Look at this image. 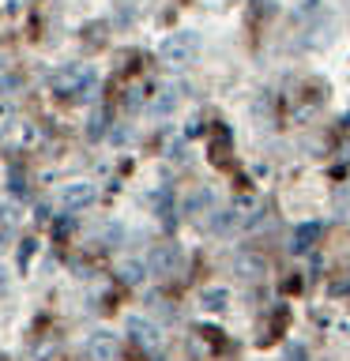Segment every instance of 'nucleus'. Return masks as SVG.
Masks as SVG:
<instances>
[{"label":"nucleus","instance_id":"obj_1","mask_svg":"<svg viewBox=\"0 0 350 361\" xmlns=\"http://www.w3.org/2000/svg\"><path fill=\"white\" fill-rule=\"evenodd\" d=\"M95 87H98V72L90 64H64L61 72H53V94L61 98L83 102L95 94Z\"/></svg>","mask_w":350,"mask_h":361},{"label":"nucleus","instance_id":"obj_2","mask_svg":"<svg viewBox=\"0 0 350 361\" xmlns=\"http://www.w3.org/2000/svg\"><path fill=\"white\" fill-rule=\"evenodd\" d=\"M196 53H200V34L196 30H177V34H169V38L158 45V56H162V64H169V68L192 64Z\"/></svg>","mask_w":350,"mask_h":361},{"label":"nucleus","instance_id":"obj_3","mask_svg":"<svg viewBox=\"0 0 350 361\" xmlns=\"http://www.w3.org/2000/svg\"><path fill=\"white\" fill-rule=\"evenodd\" d=\"M181 264H185V256H181L177 245H155L151 256H147V271H151V275H158V279L177 275Z\"/></svg>","mask_w":350,"mask_h":361},{"label":"nucleus","instance_id":"obj_4","mask_svg":"<svg viewBox=\"0 0 350 361\" xmlns=\"http://www.w3.org/2000/svg\"><path fill=\"white\" fill-rule=\"evenodd\" d=\"M95 200H98V188L90 185V180H76V185H64V192H61L64 211H83V207H90Z\"/></svg>","mask_w":350,"mask_h":361},{"label":"nucleus","instance_id":"obj_5","mask_svg":"<svg viewBox=\"0 0 350 361\" xmlns=\"http://www.w3.org/2000/svg\"><path fill=\"white\" fill-rule=\"evenodd\" d=\"M124 331H128V338L143 350H158V338H162L158 327L151 320H143V316H128V320H124Z\"/></svg>","mask_w":350,"mask_h":361},{"label":"nucleus","instance_id":"obj_6","mask_svg":"<svg viewBox=\"0 0 350 361\" xmlns=\"http://www.w3.org/2000/svg\"><path fill=\"white\" fill-rule=\"evenodd\" d=\"M320 233H324L320 222H301L298 230H294V237H290V252H298V256L313 252V248L320 245Z\"/></svg>","mask_w":350,"mask_h":361},{"label":"nucleus","instance_id":"obj_7","mask_svg":"<svg viewBox=\"0 0 350 361\" xmlns=\"http://www.w3.org/2000/svg\"><path fill=\"white\" fill-rule=\"evenodd\" d=\"M87 357L90 361H113L117 357V335L113 331H95L87 338Z\"/></svg>","mask_w":350,"mask_h":361},{"label":"nucleus","instance_id":"obj_8","mask_svg":"<svg viewBox=\"0 0 350 361\" xmlns=\"http://www.w3.org/2000/svg\"><path fill=\"white\" fill-rule=\"evenodd\" d=\"M234 271H237L241 279H260L267 267H264V259H260L256 252H237V256H234Z\"/></svg>","mask_w":350,"mask_h":361},{"label":"nucleus","instance_id":"obj_9","mask_svg":"<svg viewBox=\"0 0 350 361\" xmlns=\"http://www.w3.org/2000/svg\"><path fill=\"white\" fill-rule=\"evenodd\" d=\"M177 102H181V87H162L158 90V98L151 102V113H158V117H166V113H174L177 109Z\"/></svg>","mask_w":350,"mask_h":361},{"label":"nucleus","instance_id":"obj_10","mask_svg":"<svg viewBox=\"0 0 350 361\" xmlns=\"http://www.w3.org/2000/svg\"><path fill=\"white\" fill-rule=\"evenodd\" d=\"M106 132H109V113L106 109H90V117H87V140L90 143H98V140H106Z\"/></svg>","mask_w":350,"mask_h":361},{"label":"nucleus","instance_id":"obj_11","mask_svg":"<svg viewBox=\"0 0 350 361\" xmlns=\"http://www.w3.org/2000/svg\"><path fill=\"white\" fill-rule=\"evenodd\" d=\"M226 301H230V290H226V286H207V290L200 293V305L207 312H222Z\"/></svg>","mask_w":350,"mask_h":361},{"label":"nucleus","instance_id":"obj_12","mask_svg":"<svg viewBox=\"0 0 350 361\" xmlns=\"http://www.w3.org/2000/svg\"><path fill=\"white\" fill-rule=\"evenodd\" d=\"M211 203H215V196H211V192H207V188H196V192H192V196L185 200V207H181V211H185L188 219H196V214L211 211Z\"/></svg>","mask_w":350,"mask_h":361},{"label":"nucleus","instance_id":"obj_13","mask_svg":"<svg viewBox=\"0 0 350 361\" xmlns=\"http://www.w3.org/2000/svg\"><path fill=\"white\" fill-rule=\"evenodd\" d=\"M117 275H121V282H128V286H140L143 275H147V264H140V259H128V264L117 267Z\"/></svg>","mask_w":350,"mask_h":361},{"label":"nucleus","instance_id":"obj_14","mask_svg":"<svg viewBox=\"0 0 350 361\" xmlns=\"http://www.w3.org/2000/svg\"><path fill=\"white\" fill-rule=\"evenodd\" d=\"M211 214H215L211 226H207L211 233H230L234 230V211H211Z\"/></svg>","mask_w":350,"mask_h":361},{"label":"nucleus","instance_id":"obj_15","mask_svg":"<svg viewBox=\"0 0 350 361\" xmlns=\"http://www.w3.org/2000/svg\"><path fill=\"white\" fill-rule=\"evenodd\" d=\"M282 361H309V354H305L301 343H286V350H282Z\"/></svg>","mask_w":350,"mask_h":361},{"label":"nucleus","instance_id":"obj_16","mask_svg":"<svg viewBox=\"0 0 350 361\" xmlns=\"http://www.w3.org/2000/svg\"><path fill=\"white\" fill-rule=\"evenodd\" d=\"M30 256H34V241L27 237V241H23V248H19V271L30 267Z\"/></svg>","mask_w":350,"mask_h":361},{"label":"nucleus","instance_id":"obj_17","mask_svg":"<svg viewBox=\"0 0 350 361\" xmlns=\"http://www.w3.org/2000/svg\"><path fill=\"white\" fill-rule=\"evenodd\" d=\"M117 16H121V23L135 16V8H132V0H117Z\"/></svg>","mask_w":350,"mask_h":361},{"label":"nucleus","instance_id":"obj_18","mask_svg":"<svg viewBox=\"0 0 350 361\" xmlns=\"http://www.w3.org/2000/svg\"><path fill=\"white\" fill-rule=\"evenodd\" d=\"M11 192H16V196H27V180L19 173H11Z\"/></svg>","mask_w":350,"mask_h":361},{"label":"nucleus","instance_id":"obj_19","mask_svg":"<svg viewBox=\"0 0 350 361\" xmlns=\"http://www.w3.org/2000/svg\"><path fill=\"white\" fill-rule=\"evenodd\" d=\"M11 230H16L11 222H0V248H4V245L11 241Z\"/></svg>","mask_w":350,"mask_h":361},{"label":"nucleus","instance_id":"obj_20","mask_svg":"<svg viewBox=\"0 0 350 361\" xmlns=\"http://www.w3.org/2000/svg\"><path fill=\"white\" fill-rule=\"evenodd\" d=\"M140 90H128V98H124V106H128V109H140Z\"/></svg>","mask_w":350,"mask_h":361},{"label":"nucleus","instance_id":"obj_21","mask_svg":"<svg viewBox=\"0 0 350 361\" xmlns=\"http://www.w3.org/2000/svg\"><path fill=\"white\" fill-rule=\"evenodd\" d=\"M56 237H64V233H72V219H61V222H56V230H53Z\"/></svg>","mask_w":350,"mask_h":361},{"label":"nucleus","instance_id":"obj_22","mask_svg":"<svg viewBox=\"0 0 350 361\" xmlns=\"http://www.w3.org/2000/svg\"><path fill=\"white\" fill-rule=\"evenodd\" d=\"M169 158H185V143H174V147H169Z\"/></svg>","mask_w":350,"mask_h":361},{"label":"nucleus","instance_id":"obj_23","mask_svg":"<svg viewBox=\"0 0 350 361\" xmlns=\"http://www.w3.org/2000/svg\"><path fill=\"white\" fill-rule=\"evenodd\" d=\"M4 286H8V282H4V267H0V293H4Z\"/></svg>","mask_w":350,"mask_h":361},{"label":"nucleus","instance_id":"obj_24","mask_svg":"<svg viewBox=\"0 0 350 361\" xmlns=\"http://www.w3.org/2000/svg\"><path fill=\"white\" fill-rule=\"evenodd\" d=\"M4 64H8V61H4V53H0V72H4Z\"/></svg>","mask_w":350,"mask_h":361}]
</instances>
